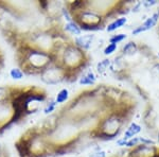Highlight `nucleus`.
Masks as SVG:
<instances>
[{
	"mask_svg": "<svg viewBox=\"0 0 159 157\" xmlns=\"http://www.w3.org/2000/svg\"><path fill=\"white\" fill-rule=\"evenodd\" d=\"M53 6L48 1H0V35L13 50L17 68L47 84L74 81L84 64L81 48L67 40Z\"/></svg>",
	"mask_w": 159,
	"mask_h": 157,
	"instance_id": "obj_1",
	"label": "nucleus"
},
{
	"mask_svg": "<svg viewBox=\"0 0 159 157\" xmlns=\"http://www.w3.org/2000/svg\"><path fill=\"white\" fill-rule=\"evenodd\" d=\"M47 100V91L39 86L0 85V135L36 114Z\"/></svg>",
	"mask_w": 159,
	"mask_h": 157,
	"instance_id": "obj_2",
	"label": "nucleus"
},
{
	"mask_svg": "<svg viewBox=\"0 0 159 157\" xmlns=\"http://www.w3.org/2000/svg\"><path fill=\"white\" fill-rule=\"evenodd\" d=\"M158 17H159V15H158V13H156V14H154L151 18H148L147 21L144 22L141 27H139L138 29H136L133 31V34H138V33H140V32H143V31H147L148 29H151V28H153L154 25H156V22H157V19H158Z\"/></svg>",
	"mask_w": 159,
	"mask_h": 157,
	"instance_id": "obj_3",
	"label": "nucleus"
},
{
	"mask_svg": "<svg viewBox=\"0 0 159 157\" xmlns=\"http://www.w3.org/2000/svg\"><path fill=\"white\" fill-rule=\"evenodd\" d=\"M140 132V127L136 123H133L130 127L127 128V131L125 132V137L124 138H130L133 137L136 134H138Z\"/></svg>",
	"mask_w": 159,
	"mask_h": 157,
	"instance_id": "obj_4",
	"label": "nucleus"
},
{
	"mask_svg": "<svg viewBox=\"0 0 159 157\" xmlns=\"http://www.w3.org/2000/svg\"><path fill=\"white\" fill-rule=\"evenodd\" d=\"M125 22H126V18H119V19L115 20L112 24H110L108 27H107V31H108V32H111V31H114V30L118 29V28L122 27Z\"/></svg>",
	"mask_w": 159,
	"mask_h": 157,
	"instance_id": "obj_5",
	"label": "nucleus"
},
{
	"mask_svg": "<svg viewBox=\"0 0 159 157\" xmlns=\"http://www.w3.org/2000/svg\"><path fill=\"white\" fill-rule=\"evenodd\" d=\"M0 157H13L10 149L4 143H0Z\"/></svg>",
	"mask_w": 159,
	"mask_h": 157,
	"instance_id": "obj_6",
	"label": "nucleus"
},
{
	"mask_svg": "<svg viewBox=\"0 0 159 157\" xmlns=\"http://www.w3.org/2000/svg\"><path fill=\"white\" fill-rule=\"evenodd\" d=\"M65 29H66V31H69V32L74 33V34H80V32H81L80 28L75 24H73V22H70V24L66 25Z\"/></svg>",
	"mask_w": 159,
	"mask_h": 157,
	"instance_id": "obj_7",
	"label": "nucleus"
},
{
	"mask_svg": "<svg viewBox=\"0 0 159 157\" xmlns=\"http://www.w3.org/2000/svg\"><path fill=\"white\" fill-rule=\"evenodd\" d=\"M4 69H6V55H4L2 49L0 48V76L3 72Z\"/></svg>",
	"mask_w": 159,
	"mask_h": 157,
	"instance_id": "obj_8",
	"label": "nucleus"
},
{
	"mask_svg": "<svg viewBox=\"0 0 159 157\" xmlns=\"http://www.w3.org/2000/svg\"><path fill=\"white\" fill-rule=\"evenodd\" d=\"M123 51H124V53H126V54H133L136 51V46L133 43H129L123 48Z\"/></svg>",
	"mask_w": 159,
	"mask_h": 157,
	"instance_id": "obj_9",
	"label": "nucleus"
},
{
	"mask_svg": "<svg viewBox=\"0 0 159 157\" xmlns=\"http://www.w3.org/2000/svg\"><path fill=\"white\" fill-rule=\"evenodd\" d=\"M109 65V61L108 60H105L103 62H101V63L98 65V70L99 72H103V71H105L107 69V67H108Z\"/></svg>",
	"mask_w": 159,
	"mask_h": 157,
	"instance_id": "obj_10",
	"label": "nucleus"
},
{
	"mask_svg": "<svg viewBox=\"0 0 159 157\" xmlns=\"http://www.w3.org/2000/svg\"><path fill=\"white\" fill-rule=\"evenodd\" d=\"M94 82V78L92 74H89L88 76H85V78H83L81 80V83L82 84H91Z\"/></svg>",
	"mask_w": 159,
	"mask_h": 157,
	"instance_id": "obj_11",
	"label": "nucleus"
},
{
	"mask_svg": "<svg viewBox=\"0 0 159 157\" xmlns=\"http://www.w3.org/2000/svg\"><path fill=\"white\" fill-rule=\"evenodd\" d=\"M67 97H68V92L67 90H63V91H61L60 92V95L57 96V102H64L66 99H67Z\"/></svg>",
	"mask_w": 159,
	"mask_h": 157,
	"instance_id": "obj_12",
	"label": "nucleus"
},
{
	"mask_svg": "<svg viewBox=\"0 0 159 157\" xmlns=\"http://www.w3.org/2000/svg\"><path fill=\"white\" fill-rule=\"evenodd\" d=\"M126 37L124 34H120V35H117V36H114L110 38V42H111V44H116V43H119V42H122L124 38Z\"/></svg>",
	"mask_w": 159,
	"mask_h": 157,
	"instance_id": "obj_13",
	"label": "nucleus"
},
{
	"mask_svg": "<svg viewBox=\"0 0 159 157\" xmlns=\"http://www.w3.org/2000/svg\"><path fill=\"white\" fill-rule=\"evenodd\" d=\"M116 49H117V45H116V44H110L108 47H107L104 50V53H105V54H110V53L114 52Z\"/></svg>",
	"mask_w": 159,
	"mask_h": 157,
	"instance_id": "obj_14",
	"label": "nucleus"
},
{
	"mask_svg": "<svg viewBox=\"0 0 159 157\" xmlns=\"http://www.w3.org/2000/svg\"><path fill=\"white\" fill-rule=\"evenodd\" d=\"M138 140H139V139H137V138H136V139H133V140H130V141H129V142H127V146H132V145H136V143H137L138 142Z\"/></svg>",
	"mask_w": 159,
	"mask_h": 157,
	"instance_id": "obj_15",
	"label": "nucleus"
},
{
	"mask_svg": "<svg viewBox=\"0 0 159 157\" xmlns=\"http://www.w3.org/2000/svg\"><path fill=\"white\" fill-rule=\"evenodd\" d=\"M118 145H127L126 138L122 139V140H119V141H118Z\"/></svg>",
	"mask_w": 159,
	"mask_h": 157,
	"instance_id": "obj_16",
	"label": "nucleus"
},
{
	"mask_svg": "<svg viewBox=\"0 0 159 157\" xmlns=\"http://www.w3.org/2000/svg\"><path fill=\"white\" fill-rule=\"evenodd\" d=\"M156 1H148V2H144V6L145 7H150V6H153V4H155Z\"/></svg>",
	"mask_w": 159,
	"mask_h": 157,
	"instance_id": "obj_17",
	"label": "nucleus"
},
{
	"mask_svg": "<svg viewBox=\"0 0 159 157\" xmlns=\"http://www.w3.org/2000/svg\"><path fill=\"white\" fill-rule=\"evenodd\" d=\"M158 15H159V12H158Z\"/></svg>",
	"mask_w": 159,
	"mask_h": 157,
	"instance_id": "obj_18",
	"label": "nucleus"
},
{
	"mask_svg": "<svg viewBox=\"0 0 159 157\" xmlns=\"http://www.w3.org/2000/svg\"><path fill=\"white\" fill-rule=\"evenodd\" d=\"M158 157H159V156H158Z\"/></svg>",
	"mask_w": 159,
	"mask_h": 157,
	"instance_id": "obj_19",
	"label": "nucleus"
}]
</instances>
